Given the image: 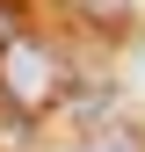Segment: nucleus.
<instances>
[{
	"mask_svg": "<svg viewBox=\"0 0 145 152\" xmlns=\"http://www.w3.org/2000/svg\"><path fill=\"white\" fill-rule=\"evenodd\" d=\"M87 152H145V130L123 116H102V130H87Z\"/></svg>",
	"mask_w": 145,
	"mask_h": 152,
	"instance_id": "f03ea898",
	"label": "nucleus"
},
{
	"mask_svg": "<svg viewBox=\"0 0 145 152\" xmlns=\"http://www.w3.org/2000/svg\"><path fill=\"white\" fill-rule=\"evenodd\" d=\"M58 94V58L29 36H0V102L15 109H44Z\"/></svg>",
	"mask_w": 145,
	"mask_h": 152,
	"instance_id": "f257e3e1",
	"label": "nucleus"
},
{
	"mask_svg": "<svg viewBox=\"0 0 145 152\" xmlns=\"http://www.w3.org/2000/svg\"><path fill=\"white\" fill-rule=\"evenodd\" d=\"M72 7H80L87 22H102V29H123V22H131V0H72Z\"/></svg>",
	"mask_w": 145,
	"mask_h": 152,
	"instance_id": "7ed1b4c3",
	"label": "nucleus"
}]
</instances>
